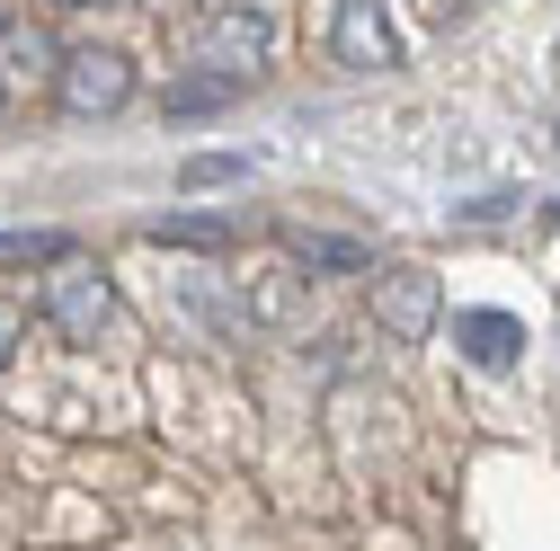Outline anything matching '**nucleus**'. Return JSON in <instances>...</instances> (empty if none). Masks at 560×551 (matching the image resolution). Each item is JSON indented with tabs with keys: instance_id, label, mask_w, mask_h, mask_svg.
I'll use <instances>...</instances> for the list:
<instances>
[{
	"instance_id": "9d476101",
	"label": "nucleus",
	"mask_w": 560,
	"mask_h": 551,
	"mask_svg": "<svg viewBox=\"0 0 560 551\" xmlns=\"http://www.w3.org/2000/svg\"><path fill=\"white\" fill-rule=\"evenodd\" d=\"M241 90L232 81H214V72H187V81H170L161 90V116H214V107H232Z\"/></svg>"
},
{
	"instance_id": "f257e3e1",
	"label": "nucleus",
	"mask_w": 560,
	"mask_h": 551,
	"mask_svg": "<svg viewBox=\"0 0 560 551\" xmlns=\"http://www.w3.org/2000/svg\"><path fill=\"white\" fill-rule=\"evenodd\" d=\"M267 45H276L267 10H241V0H223V10H205L187 27V62H196V72H214V81H232V90H249L267 72Z\"/></svg>"
},
{
	"instance_id": "0eeeda50",
	"label": "nucleus",
	"mask_w": 560,
	"mask_h": 551,
	"mask_svg": "<svg viewBox=\"0 0 560 551\" xmlns=\"http://www.w3.org/2000/svg\"><path fill=\"white\" fill-rule=\"evenodd\" d=\"M285 258L303 276H357V267H383L365 241H347V232H285Z\"/></svg>"
},
{
	"instance_id": "39448f33",
	"label": "nucleus",
	"mask_w": 560,
	"mask_h": 551,
	"mask_svg": "<svg viewBox=\"0 0 560 551\" xmlns=\"http://www.w3.org/2000/svg\"><path fill=\"white\" fill-rule=\"evenodd\" d=\"M329 45H338V62H357V72H392V62H400V36H392L383 0H338Z\"/></svg>"
},
{
	"instance_id": "9b49d317",
	"label": "nucleus",
	"mask_w": 560,
	"mask_h": 551,
	"mask_svg": "<svg viewBox=\"0 0 560 551\" xmlns=\"http://www.w3.org/2000/svg\"><path fill=\"white\" fill-rule=\"evenodd\" d=\"M241 178H249V161H241V152H196V161L178 169V187H187V196H196V187H241Z\"/></svg>"
},
{
	"instance_id": "4468645a",
	"label": "nucleus",
	"mask_w": 560,
	"mask_h": 551,
	"mask_svg": "<svg viewBox=\"0 0 560 551\" xmlns=\"http://www.w3.org/2000/svg\"><path fill=\"white\" fill-rule=\"evenodd\" d=\"M62 10H125V0H62Z\"/></svg>"
},
{
	"instance_id": "ddd939ff",
	"label": "nucleus",
	"mask_w": 560,
	"mask_h": 551,
	"mask_svg": "<svg viewBox=\"0 0 560 551\" xmlns=\"http://www.w3.org/2000/svg\"><path fill=\"white\" fill-rule=\"evenodd\" d=\"M10 356H19V312L0 303V365H10Z\"/></svg>"
},
{
	"instance_id": "7ed1b4c3",
	"label": "nucleus",
	"mask_w": 560,
	"mask_h": 551,
	"mask_svg": "<svg viewBox=\"0 0 560 551\" xmlns=\"http://www.w3.org/2000/svg\"><path fill=\"white\" fill-rule=\"evenodd\" d=\"M54 98L72 125H107L125 98H133V54L125 45H72L54 62Z\"/></svg>"
},
{
	"instance_id": "423d86ee",
	"label": "nucleus",
	"mask_w": 560,
	"mask_h": 551,
	"mask_svg": "<svg viewBox=\"0 0 560 551\" xmlns=\"http://www.w3.org/2000/svg\"><path fill=\"white\" fill-rule=\"evenodd\" d=\"M454 348H463L471 365L499 374V365L525 356V320H516V312H454Z\"/></svg>"
},
{
	"instance_id": "6e6552de",
	"label": "nucleus",
	"mask_w": 560,
	"mask_h": 551,
	"mask_svg": "<svg viewBox=\"0 0 560 551\" xmlns=\"http://www.w3.org/2000/svg\"><path fill=\"white\" fill-rule=\"evenodd\" d=\"M152 241H170V249H232L241 223H223V214H161Z\"/></svg>"
},
{
	"instance_id": "1a4fd4ad",
	"label": "nucleus",
	"mask_w": 560,
	"mask_h": 551,
	"mask_svg": "<svg viewBox=\"0 0 560 551\" xmlns=\"http://www.w3.org/2000/svg\"><path fill=\"white\" fill-rule=\"evenodd\" d=\"M0 54H10V72L19 81H54V45H45V27H27V19H10V27H0Z\"/></svg>"
},
{
	"instance_id": "20e7f679",
	"label": "nucleus",
	"mask_w": 560,
	"mask_h": 551,
	"mask_svg": "<svg viewBox=\"0 0 560 551\" xmlns=\"http://www.w3.org/2000/svg\"><path fill=\"white\" fill-rule=\"evenodd\" d=\"M436 320H445L436 267H374V329H383V338L418 348V338H436Z\"/></svg>"
},
{
	"instance_id": "f8f14e48",
	"label": "nucleus",
	"mask_w": 560,
	"mask_h": 551,
	"mask_svg": "<svg viewBox=\"0 0 560 551\" xmlns=\"http://www.w3.org/2000/svg\"><path fill=\"white\" fill-rule=\"evenodd\" d=\"M72 241L62 232H0V267H27V258H62Z\"/></svg>"
},
{
	"instance_id": "2eb2a0df",
	"label": "nucleus",
	"mask_w": 560,
	"mask_h": 551,
	"mask_svg": "<svg viewBox=\"0 0 560 551\" xmlns=\"http://www.w3.org/2000/svg\"><path fill=\"white\" fill-rule=\"evenodd\" d=\"M551 143H560V116H551Z\"/></svg>"
},
{
	"instance_id": "f03ea898",
	"label": "nucleus",
	"mask_w": 560,
	"mask_h": 551,
	"mask_svg": "<svg viewBox=\"0 0 560 551\" xmlns=\"http://www.w3.org/2000/svg\"><path fill=\"white\" fill-rule=\"evenodd\" d=\"M45 320L72 338V348H98V338L116 329V285H107V267L81 258V249H62L54 276H45Z\"/></svg>"
}]
</instances>
